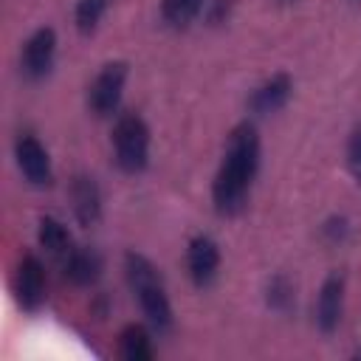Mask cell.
Instances as JSON below:
<instances>
[{
	"mask_svg": "<svg viewBox=\"0 0 361 361\" xmlns=\"http://www.w3.org/2000/svg\"><path fill=\"white\" fill-rule=\"evenodd\" d=\"M257 169H259V133L251 121H240L228 133L223 164L212 183V203L217 214L231 217L243 212Z\"/></svg>",
	"mask_w": 361,
	"mask_h": 361,
	"instance_id": "6da1fadb",
	"label": "cell"
},
{
	"mask_svg": "<svg viewBox=\"0 0 361 361\" xmlns=\"http://www.w3.org/2000/svg\"><path fill=\"white\" fill-rule=\"evenodd\" d=\"M124 274H127V282H130V288H133V293L138 299V307L147 316V322L158 333H166L172 327V305H169L166 288H164L155 265L144 254L127 251L124 254Z\"/></svg>",
	"mask_w": 361,
	"mask_h": 361,
	"instance_id": "7a4b0ae2",
	"label": "cell"
},
{
	"mask_svg": "<svg viewBox=\"0 0 361 361\" xmlns=\"http://www.w3.org/2000/svg\"><path fill=\"white\" fill-rule=\"evenodd\" d=\"M113 155L121 172L138 175L149 161V127L138 113H121L113 124Z\"/></svg>",
	"mask_w": 361,
	"mask_h": 361,
	"instance_id": "3957f363",
	"label": "cell"
},
{
	"mask_svg": "<svg viewBox=\"0 0 361 361\" xmlns=\"http://www.w3.org/2000/svg\"><path fill=\"white\" fill-rule=\"evenodd\" d=\"M127 62H107L90 82L87 87V107L93 116L104 118L113 116L118 110L121 93H124V82H127Z\"/></svg>",
	"mask_w": 361,
	"mask_h": 361,
	"instance_id": "277c9868",
	"label": "cell"
},
{
	"mask_svg": "<svg viewBox=\"0 0 361 361\" xmlns=\"http://www.w3.org/2000/svg\"><path fill=\"white\" fill-rule=\"evenodd\" d=\"M54 59H56V34H54V28L42 25L25 39V45L20 51V71L28 79H42L51 73Z\"/></svg>",
	"mask_w": 361,
	"mask_h": 361,
	"instance_id": "5b68a950",
	"label": "cell"
},
{
	"mask_svg": "<svg viewBox=\"0 0 361 361\" xmlns=\"http://www.w3.org/2000/svg\"><path fill=\"white\" fill-rule=\"evenodd\" d=\"M14 161H17V169L23 172V178L31 186H39V189L42 186H51V180H54L51 158H48L45 147L31 133H23L14 141Z\"/></svg>",
	"mask_w": 361,
	"mask_h": 361,
	"instance_id": "8992f818",
	"label": "cell"
},
{
	"mask_svg": "<svg viewBox=\"0 0 361 361\" xmlns=\"http://www.w3.org/2000/svg\"><path fill=\"white\" fill-rule=\"evenodd\" d=\"M14 293L23 310H37L45 302V268L34 254H25L17 265Z\"/></svg>",
	"mask_w": 361,
	"mask_h": 361,
	"instance_id": "52a82bcc",
	"label": "cell"
},
{
	"mask_svg": "<svg viewBox=\"0 0 361 361\" xmlns=\"http://www.w3.org/2000/svg\"><path fill=\"white\" fill-rule=\"evenodd\" d=\"M217 268H220V248H217V243L212 237H206V234L192 237V243L186 248V271H189L192 282L197 288H206L217 276Z\"/></svg>",
	"mask_w": 361,
	"mask_h": 361,
	"instance_id": "ba28073f",
	"label": "cell"
},
{
	"mask_svg": "<svg viewBox=\"0 0 361 361\" xmlns=\"http://www.w3.org/2000/svg\"><path fill=\"white\" fill-rule=\"evenodd\" d=\"M290 90H293V79H290L285 71H282V73H274L271 79H265L259 87L251 90L248 107H251V113H257V116L276 113V110H282V107L288 104Z\"/></svg>",
	"mask_w": 361,
	"mask_h": 361,
	"instance_id": "9c48e42d",
	"label": "cell"
},
{
	"mask_svg": "<svg viewBox=\"0 0 361 361\" xmlns=\"http://www.w3.org/2000/svg\"><path fill=\"white\" fill-rule=\"evenodd\" d=\"M341 310H344V276L341 274H330L322 282L319 290V302H316V324L322 333H333L341 322Z\"/></svg>",
	"mask_w": 361,
	"mask_h": 361,
	"instance_id": "30bf717a",
	"label": "cell"
},
{
	"mask_svg": "<svg viewBox=\"0 0 361 361\" xmlns=\"http://www.w3.org/2000/svg\"><path fill=\"white\" fill-rule=\"evenodd\" d=\"M71 206L82 226H93L102 217V192L90 175H76L71 180Z\"/></svg>",
	"mask_w": 361,
	"mask_h": 361,
	"instance_id": "8fae6325",
	"label": "cell"
},
{
	"mask_svg": "<svg viewBox=\"0 0 361 361\" xmlns=\"http://www.w3.org/2000/svg\"><path fill=\"white\" fill-rule=\"evenodd\" d=\"M62 268H65V276L85 288V285H93L102 274V257L93 251V248H73L65 259H62Z\"/></svg>",
	"mask_w": 361,
	"mask_h": 361,
	"instance_id": "7c38bea8",
	"label": "cell"
},
{
	"mask_svg": "<svg viewBox=\"0 0 361 361\" xmlns=\"http://www.w3.org/2000/svg\"><path fill=\"white\" fill-rule=\"evenodd\" d=\"M118 355L127 361H149L152 353V341L144 324H127L118 333Z\"/></svg>",
	"mask_w": 361,
	"mask_h": 361,
	"instance_id": "4fadbf2b",
	"label": "cell"
},
{
	"mask_svg": "<svg viewBox=\"0 0 361 361\" xmlns=\"http://www.w3.org/2000/svg\"><path fill=\"white\" fill-rule=\"evenodd\" d=\"M39 245H42L51 257H56V259H65V257L73 251L71 234H68V228H65L56 217H42V220H39Z\"/></svg>",
	"mask_w": 361,
	"mask_h": 361,
	"instance_id": "5bb4252c",
	"label": "cell"
},
{
	"mask_svg": "<svg viewBox=\"0 0 361 361\" xmlns=\"http://www.w3.org/2000/svg\"><path fill=\"white\" fill-rule=\"evenodd\" d=\"M209 0H161V17L172 28H186Z\"/></svg>",
	"mask_w": 361,
	"mask_h": 361,
	"instance_id": "9a60e30c",
	"label": "cell"
},
{
	"mask_svg": "<svg viewBox=\"0 0 361 361\" xmlns=\"http://www.w3.org/2000/svg\"><path fill=\"white\" fill-rule=\"evenodd\" d=\"M110 0H76V8H73V23L79 28V34H93L107 11Z\"/></svg>",
	"mask_w": 361,
	"mask_h": 361,
	"instance_id": "2e32d148",
	"label": "cell"
},
{
	"mask_svg": "<svg viewBox=\"0 0 361 361\" xmlns=\"http://www.w3.org/2000/svg\"><path fill=\"white\" fill-rule=\"evenodd\" d=\"M268 305L276 307V310H285L293 305V288L285 276H274L271 285H268Z\"/></svg>",
	"mask_w": 361,
	"mask_h": 361,
	"instance_id": "e0dca14e",
	"label": "cell"
},
{
	"mask_svg": "<svg viewBox=\"0 0 361 361\" xmlns=\"http://www.w3.org/2000/svg\"><path fill=\"white\" fill-rule=\"evenodd\" d=\"M347 166H350V175L361 183V124L353 130L347 141Z\"/></svg>",
	"mask_w": 361,
	"mask_h": 361,
	"instance_id": "ac0fdd59",
	"label": "cell"
},
{
	"mask_svg": "<svg viewBox=\"0 0 361 361\" xmlns=\"http://www.w3.org/2000/svg\"><path fill=\"white\" fill-rule=\"evenodd\" d=\"M358 355H361V350H358Z\"/></svg>",
	"mask_w": 361,
	"mask_h": 361,
	"instance_id": "d6986e66",
	"label": "cell"
}]
</instances>
